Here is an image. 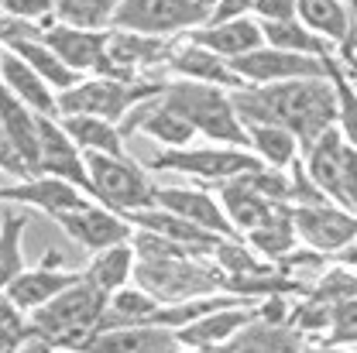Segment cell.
I'll list each match as a JSON object with an SVG mask.
<instances>
[{
  "label": "cell",
  "mask_w": 357,
  "mask_h": 353,
  "mask_svg": "<svg viewBox=\"0 0 357 353\" xmlns=\"http://www.w3.org/2000/svg\"><path fill=\"white\" fill-rule=\"evenodd\" d=\"M237 117L278 124L296 134L299 148L306 151L323 131L337 127V93L333 83L323 79H289V83H268V86L230 89Z\"/></svg>",
  "instance_id": "6da1fadb"
},
{
  "label": "cell",
  "mask_w": 357,
  "mask_h": 353,
  "mask_svg": "<svg viewBox=\"0 0 357 353\" xmlns=\"http://www.w3.org/2000/svg\"><path fill=\"white\" fill-rule=\"evenodd\" d=\"M162 103L169 110H176L182 120H189L192 131L199 137H206L210 144L248 148V131H244V120L234 110L230 89L210 86V83H192V79H176V83L165 86Z\"/></svg>",
  "instance_id": "7a4b0ae2"
},
{
  "label": "cell",
  "mask_w": 357,
  "mask_h": 353,
  "mask_svg": "<svg viewBox=\"0 0 357 353\" xmlns=\"http://www.w3.org/2000/svg\"><path fill=\"white\" fill-rule=\"evenodd\" d=\"M169 79H141V76H83L76 86L55 93L59 100V117L62 113H86V117H103L110 124H121L137 103L162 96Z\"/></svg>",
  "instance_id": "3957f363"
},
{
  "label": "cell",
  "mask_w": 357,
  "mask_h": 353,
  "mask_svg": "<svg viewBox=\"0 0 357 353\" xmlns=\"http://www.w3.org/2000/svg\"><path fill=\"white\" fill-rule=\"evenodd\" d=\"M107 299H110L107 292H100L96 285H89L86 278L79 274L76 285H69L66 292H59L48 306L35 309L28 315V322L52 347L76 350L89 333L100 326L103 309H107Z\"/></svg>",
  "instance_id": "277c9868"
},
{
  "label": "cell",
  "mask_w": 357,
  "mask_h": 353,
  "mask_svg": "<svg viewBox=\"0 0 357 353\" xmlns=\"http://www.w3.org/2000/svg\"><path fill=\"white\" fill-rule=\"evenodd\" d=\"M134 281L155 295L162 306L196 299V295H213L223 288L220 267L206 254H165V258H137Z\"/></svg>",
  "instance_id": "5b68a950"
},
{
  "label": "cell",
  "mask_w": 357,
  "mask_h": 353,
  "mask_svg": "<svg viewBox=\"0 0 357 353\" xmlns=\"http://www.w3.org/2000/svg\"><path fill=\"white\" fill-rule=\"evenodd\" d=\"M89 168V196L114 210V213H134L155 206L158 185L144 175L141 165H134L128 155H86Z\"/></svg>",
  "instance_id": "8992f818"
},
{
  "label": "cell",
  "mask_w": 357,
  "mask_h": 353,
  "mask_svg": "<svg viewBox=\"0 0 357 353\" xmlns=\"http://www.w3.org/2000/svg\"><path fill=\"white\" fill-rule=\"evenodd\" d=\"M265 162L248 151V148H234V144H206V148H162L148 158L151 172H178V175L199 178V182H213L220 185L227 178H237L244 172L261 168Z\"/></svg>",
  "instance_id": "52a82bcc"
},
{
  "label": "cell",
  "mask_w": 357,
  "mask_h": 353,
  "mask_svg": "<svg viewBox=\"0 0 357 353\" xmlns=\"http://www.w3.org/2000/svg\"><path fill=\"white\" fill-rule=\"evenodd\" d=\"M213 14V0H121L110 28L176 38L203 28Z\"/></svg>",
  "instance_id": "ba28073f"
},
{
  "label": "cell",
  "mask_w": 357,
  "mask_h": 353,
  "mask_svg": "<svg viewBox=\"0 0 357 353\" xmlns=\"http://www.w3.org/2000/svg\"><path fill=\"white\" fill-rule=\"evenodd\" d=\"M234 72L248 83V86H268V83H289V79H323L326 76V62L316 55H296V52H282L275 45H258L248 55L230 58Z\"/></svg>",
  "instance_id": "9c48e42d"
},
{
  "label": "cell",
  "mask_w": 357,
  "mask_h": 353,
  "mask_svg": "<svg viewBox=\"0 0 357 353\" xmlns=\"http://www.w3.org/2000/svg\"><path fill=\"white\" fill-rule=\"evenodd\" d=\"M292 223L299 244L316 254H340L357 240V217L337 203L292 206Z\"/></svg>",
  "instance_id": "30bf717a"
},
{
  "label": "cell",
  "mask_w": 357,
  "mask_h": 353,
  "mask_svg": "<svg viewBox=\"0 0 357 353\" xmlns=\"http://www.w3.org/2000/svg\"><path fill=\"white\" fill-rule=\"evenodd\" d=\"M42 38L73 72L79 76H114L110 55H107V31H93V28H69V24H48L38 31Z\"/></svg>",
  "instance_id": "8fae6325"
},
{
  "label": "cell",
  "mask_w": 357,
  "mask_h": 353,
  "mask_svg": "<svg viewBox=\"0 0 357 353\" xmlns=\"http://www.w3.org/2000/svg\"><path fill=\"white\" fill-rule=\"evenodd\" d=\"M35 175L62 178L89 196V168L86 155L76 148V141L66 134L59 117H38V165ZM93 199V196H89Z\"/></svg>",
  "instance_id": "7c38bea8"
},
{
  "label": "cell",
  "mask_w": 357,
  "mask_h": 353,
  "mask_svg": "<svg viewBox=\"0 0 357 353\" xmlns=\"http://www.w3.org/2000/svg\"><path fill=\"white\" fill-rule=\"evenodd\" d=\"M52 220L69 233V240H76L79 247H86L93 254L107 251L114 244H128L134 237V226L121 213H114V210H107V206H100L93 199L76 206V210H66V213L52 217Z\"/></svg>",
  "instance_id": "4fadbf2b"
},
{
  "label": "cell",
  "mask_w": 357,
  "mask_h": 353,
  "mask_svg": "<svg viewBox=\"0 0 357 353\" xmlns=\"http://www.w3.org/2000/svg\"><path fill=\"white\" fill-rule=\"evenodd\" d=\"M79 353H182L176 329L158 322H131L93 329L76 347Z\"/></svg>",
  "instance_id": "5bb4252c"
},
{
  "label": "cell",
  "mask_w": 357,
  "mask_h": 353,
  "mask_svg": "<svg viewBox=\"0 0 357 353\" xmlns=\"http://www.w3.org/2000/svg\"><path fill=\"white\" fill-rule=\"evenodd\" d=\"M76 281H79V271H66V267H62V258H59V251H48L42 265L24 267V271L10 281V288H7L3 295L24 312V315H31L35 309L48 306L59 292H66V288L76 285Z\"/></svg>",
  "instance_id": "9a60e30c"
},
{
  "label": "cell",
  "mask_w": 357,
  "mask_h": 353,
  "mask_svg": "<svg viewBox=\"0 0 357 353\" xmlns=\"http://www.w3.org/2000/svg\"><path fill=\"white\" fill-rule=\"evenodd\" d=\"M0 203H14V206H28V210H38L45 213L48 220L66 213V210H76L89 203V196L83 189L62 182V178H52V175H28L7 189H0ZM96 203V199H93Z\"/></svg>",
  "instance_id": "2e32d148"
},
{
  "label": "cell",
  "mask_w": 357,
  "mask_h": 353,
  "mask_svg": "<svg viewBox=\"0 0 357 353\" xmlns=\"http://www.w3.org/2000/svg\"><path fill=\"white\" fill-rule=\"evenodd\" d=\"M155 206H162V210L176 213L182 220L203 226V230L213 233V237H237L234 226H230V220H227V213H223L220 199H217L213 192H206V189H192V185H178V189L169 185V189H158Z\"/></svg>",
  "instance_id": "e0dca14e"
},
{
  "label": "cell",
  "mask_w": 357,
  "mask_h": 353,
  "mask_svg": "<svg viewBox=\"0 0 357 353\" xmlns=\"http://www.w3.org/2000/svg\"><path fill=\"white\" fill-rule=\"evenodd\" d=\"M172 48H176L172 38L137 35V31H121V28H110V38H107V55H110L114 76H128V79L141 76V69L169 65Z\"/></svg>",
  "instance_id": "ac0fdd59"
},
{
  "label": "cell",
  "mask_w": 357,
  "mask_h": 353,
  "mask_svg": "<svg viewBox=\"0 0 357 353\" xmlns=\"http://www.w3.org/2000/svg\"><path fill=\"white\" fill-rule=\"evenodd\" d=\"M185 38V35H182ZM169 69L176 72L178 79H192V83H210V86H223V89H244L248 83L234 72L230 58H223L217 52L203 48V45L189 42L176 45L172 55H169Z\"/></svg>",
  "instance_id": "d6986e66"
},
{
  "label": "cell",
  "mask_w": 357,
  "mask_h": 353,
  "mask_svg": "<svg viewBox=\"0 0 357 353\" xmlns=\"http://www.w3.org/2000/svg\"><path fill=\"white\" fill-rule=\"evenodd\" d=\"M217 199H220L223 213H227V220L234 226V233H241V237H248L251 230H258V226H265L285 203H271L265 199L261 192H255L244 175L237 178H227L217 185Z\"/></svg>",
  "instance_id": "ffe728a7"
},
{
  "label": "cell",
  "mask_w": 357,
  "mask_h": 353,
  "mask_svg": "<svg viewBox=\"0 0 357 353\" xmlns=\"http://www.w3.org/2000/svg\"><path fill=\"white\" fill-rule=\"evenodd\" d=\"M258 319V302H244V306H223V309L206 312L203 319L189 322L176 329L178 347L192 350V347H213V343H230L234 333H241L248 322Z\"/></svg>",
  "instance_id": "44dd1931"
},
{
  "label": "cell",
  "mask_w": 357,
  "mask_h": 353,
  "mask_svg": "<svg viewBox=\"0 0 357 353\" xmlns=\"http://www.w3.org/2000/svg\"><path fill=\"white\" fill-rule=\"evenodd\" d=\"M185 38L203 45V48H210V52H217L223 58H237V55H248V52H255L258 45H265L261 21L251 17V14H244V17H227V21H206L203 28L189 31Z\"/></svg>",
  "instance_id": "7402d4cb"
},
{
  "label": "cell",
  "mask_w": 357,
  "mask_h": 353,
  "mask_svg": "<svg viewBox=\"0 0 357 353\" xmlns=\"http://www.w3.org/2000/svg\"><path fill=\"white\" fill-rule=\"evenodd\" d=\"M0 79L7 83V89H10L28 110H35L38 117H59L55 89L48 86L21 55H14L10 48H0Z\"/></svg>",
  "instance_id": "603a6c76"
},
{
  "label": "cell",
  "mask_w": 357,
  "mask_h": 353,
  "mask_svg": "<svg viewBox=\"0 0 357 353\" xmlns=\"http://www.w3.org/2000/svg\"><path fill=\"white\" fill-rule=\"evenodd\" d=\"M124 220L131 223L134 230L158 233V237H165V240H176V244H182V247H192V251H199V254H213L217 240H223V237H213V233H206L203 226L182 220V217L169 213V210H162V206H148V210H134V213H124Z\"/></svg>",
  "instance_id": "cb8c5ba5"
},
{
  "label": "cell",
  "mask_w": 357,
  "mask_h": 353,
  "mask_svg": "<svg viewBox=\"0 0 357 353\" xmlns=\"http://www.w3.org/2000/svg\"><path fill=\"white\" fill-rule=\"evenodd\" d=\"M344 134L340 127H330V131H323L316 141H312L310 148L303 151V168H306V175L312 178V185L319 189V192H326L337 206H340V165H344Z\"/></svg>",
  "instance_id": "d4e9b609"
},
{
  "label": "cell",
  "mask_w": 357,
  "mask_h": 353,
  "mask_svg": "<svg viewBox=\"0 0 357 353\" xmlns=\"http://www.w3.org/2000/svg\"><path fill=\"white\" fill-rule=\"evenodd\" d=\"M296 17L337 48L357 38V17L344 0H296Z\"/></svg>",
  "instance_id": "484cf974"
},
{
  "label": "cell",
  "mask_w": 357,
  "mask_h": 353,
  "mask_svg": "<svg viewBox=\"0 0 357 353\" xmlns=\"http://www.w3.org/2000/svg\"><path fill=\"white\" fill-rule=\"evenodd\" d=\"M306 343H310L306 333H299L292 322H265V319L248 322L230 340L234 353H303Z\"/></svg>",
  "instance_id": "4316f807"
},
{
  "label": "cell",
  "mask_w": 357,
  "mask_h": 353,
  "mask_svg": "<svg viewBox=\"0 0 357 353\" xmlns=\"http://www.w3.org/2000/svg\"><path fill=\"white\" fill-rule=\"evenodd\" d=\"M42 31V28H38ZM38 31H28V35H14V38H7V45L3 48H10L14 55H21L38 76H42L48 86L55 89V93H62V89H69V86H76L83 76L79 72H73L48 45L38 38Z\"/></svg>",
  "instance_id": "83f0119b"
},
{
  "label": "cell",
  "mask_w": 357,
  "mask_h": 353,
  "mask_svg": "<svg viewBox=\"0 0 357 353\" xmlns=\"http://www.w3.org/2000/svg\"><path fill=\"white\" fill-rule=\"evenodd\" d=\"M59 124L66 134L76 141V148L83 155H128L124 151V134L117 124L103 120V117H86V113H62Z\"/></svg>",
  "instance_id": "f1b7e54d"
},
{
  "label": "cell",
  "mask_w": 357,
  "mask_h": 353,
  "mask_svg": "<svg viewBox=\"0 0 357 353\" xmlns=\"http://www.w3.org/2000/svg\"><path fill=\"white\" fill-rule=\"evenodd\" d=\"M134 265H137V254H134V244L128 240V244H114L107 251H96L79 274L89 285H96L100 292L110 295V292H117V288L134 281Z\"/></svg>",
  "instance_id": "f546056e"
},
{
  "label": "cell",
  "mask_w": 357,
  "mask_h": 353,
  "mask_svg": "<svg viewBox=\"0 0 357 353\" xmlns=\"http://www.w3.org/2000/svg\"><path fill=\"white\" fill-rule=\"evenodd\" d=\"M244 240H248V247H251L255 254H261L265 261L282 265L289 254H296V244H299V237H296V223H292V206L285 203L265 226L251 230Z\"/></svg>",
  "instance_id": "4dcf8cb0"
},
{
  "label": "cell",
  "mask_w": 357,
  "mask_h": 353,
  "mask_svg": "<svg viewBox=\"0 0 357 353\" xmlns=\"http://www.w3.org/2000/svg\"><path fill=\"white\" fill-rule=\"evenodd\" d=\"M244 131H248V148L265 162L268 168H289L296 158H299V141H296V134H289L285 127H278V124H258V120H248L244 124Z\"/></svg>",
  "instance_id": "1f68e13d"
},
{
  "label": "cell",
  "mask_w": 357,
  "mask_h": 353,
  "mask_svg": "<svg viewBox=\"0 0 357 353\" xmlns=\"http://www.w3.org/2000/svg\"><path fill=\"white\" fill-rule=\"evenodd\" d=\"M261 35H265V45H275L282 52L316 55V58L337 55V45L326 42L323 35H316L312 28H306L299 17H292V21H261Z\"/></svg>",
  "instance_id": "d6a6232c"
},
{
  "label": "cell",
  "mask_w": 357,
  "mask_h": 353,
  "mask_svg": "<svg viewBox=\"0 0 357 353\" xmlns=\"http://www.w3.org/2000/svg\"><path fill=\"white\" fill-rule=\"evenodd\" d=\"M158 299L148 295L141 285H124L117 292H110L107 299V309L96 329H107V326H131V322H151V315L158 312Z\"/></svg>",
  "instance_id": "836d02e7"
},
{
  "label": "cell",
  "mask_w": 357,
  "mask_h": 353,
  "mask_svg": "<svg viewBox=\"0 0 357 353\" xmlns=\"http://www.w3.org/2000/svg\"><path fill=\"white\" fill-rule=\"evenodd\" d=\"M121 0H52V17L69 28H93L107 31Z\"/></svg>",
  "instance_id": "e575fe53"
},
{
  "label": "cell",
  "mask_w": 357,
  "mask_h": 353,
  "mask_svg": "<svg viewBox=\"0 0 357 353\" xmlns=\"http://www.w3.org/2000/svg\"><path fill=\"white\" fill-rule=\"evenodd\" d=\"M24 230H28V217L24 213H3L0 217V295L24 271V254H21Z\"/></svg>",
  "instance_id": "d590c367"
},
{
  "label": "cell",
  "mask_w": 357,
  "mask_h": 353,
  "mask_svg": "<svg viewBox=\"0 0 357 353\" xmlns=\"http://www.w3.org/2000/svg\"><path fill=\"white\" fill-rule=\"evenodd\" d=\"M323 62H326V79L333 83V93H337V127L344 134V141L357 148V89L347 79L337 55H326Z\"/></svg>",
  "instance_id": "8d00e7d4"
},
{
  "label": "cell",
  "mask_w": 357,
  "mask_h": 353,
  "mask_svg": "<svg viewBox=\"0 0 357 353\" xmlns=\"http://www.w3.org/2000/svg\"><path fill=\"white\" fill-rule=\"evenodd\" d=\"M306 295L316 299V302H326V306H337V302H344V299H354L357 271L351 265H344V261L333 267H323V271H316V281L310 285Z\"/></svg>",
  "instance_id": "74e56055"
},
{
  "label": "cell",
  "mask_w": 357,
  "mask_h": 353,
  "mask_svg": "<svg viewBox=\"0 0 357 353\" xmlns=\"http://www.w3.org/2000/svg\"><path fill=\"white\" fill-rule=\"evenodd\" d=\"M35 329L28 315L17 309L7 295H0V353H17L24 340H31Z\"/></svg>",
  "instance_id": "f35d334b"
},
{
  "label": "cell",
  "mask_w": 357,
  "mask_h": 353,
  "mask_svg": "<svg viewBox=\"0 0 357 353\" xmlns=\"http://www.w3.org/2000/svg\"><path fill=\"white\" fill-rule=\"evenodd\" d=\"M323 343H344V347H354L357 343V295L333 306L330 333H326Z\"/></svg>",
  "instance_id": "ab89813d"
},
{
  "label": "cell",
  "mask_w": 357,
  "mask_h": 353,
  "mask_svg": "<svg viewBox=\"0 0 357 353\" xmlns=\"http://www.w3.org/2000/svg\"><path fill=\"white\" fill-rule=\"evenodd\" d=\"M0 14L7 21H52V0H0Z\"/></svg>",
  "instance_id": "60d3db41"
},
{
  "label": "cell",
  "mask_w": 357,
  "mask_h": 353,
  "mask_svg": "<svg viewBox=\"0 0 357 353\" xmlns=\"http://www.w3.org/2000/svg\"><path fill=\"white\" fill-rule=\"evenodd\" d=\"M340 206L357 217V148L344 144V165H340Z\"/></svg>",
  "instance_id": "b9f144b4"
},
{
  "label": "cell",
  "mask_w": 357,
  "mask_h": 353,
  "mask_svg": "<svg viewBox=\"0 0 357 353\" xmlns=\"http://www.w3.org/2000/svg\"><path fill=\"white\" fill-rule=\"evenodd\" d=\"M0 172H7V175H14V178H28L31 175L28 162L21 158L17 144L10 141V134H7V127H3V120H0Z\"/></svg>",
  "instance_id": "7bdbcfd3"
},
{
  "label": "cell",
  "mask_w": 357,
  "mask_h": 353,
  "mask_svg": "<svg viewBox=\"0 0 357 353\" xmlns=\"http://www.w3.org/2000/svg\"><path fill=\"white\" fill-rule=\"evenodd\" d=\"M251 14L258 21H292L296 17V0H255Z\"/></svg>",
  "instance_id": "ee69618b"
},
{
  "label": "cell",
  "mask_w": 357,
  "mask_h": 353,
  "mask_svg": "<svg viewBox=\"0 0 357 353\" xmlns=\"http://www.w3.org/2000/svg\"><path fill=\"white\" fill-rule=\"evenodd\" d=\"M255 10V0H213L210 21H227V17H244Z\"/></svg>",
  "instance_id": "f6af8a7d"
},
{
  "label": "cell",
  "mask_w": 357,
  "mask_h": 353,
  "mask_svg": "<svg viewBox=\"0 0 357 353\" xmlns=\"http://www.w3.org/2000/svg\"><path fill=\"white\" fill-rule=\"evenodd\" d=\"M28 31H38L35 24H24V21H7L3 14H0V48L7 45V38H14V35H28Z\"/></svg>",
  "instance_id": "bcb514c9"
},
{
  "label": "cell",
  "mask_w": 357,
  "mask_h": 353,
  "mask_svg": "<svg viewBox=\"0 0 357 353\" xmlns=\"http://www.w3.org/2000/svg\"><path fill=\"white\" fill-rule=\"evenodd\" d=\"M337 58H340V65H344L347 79H351V83H354V89H357V48H354V42L344 45V48L337 52Z\"/></svg>",
  "instance_id": "7dc6e473"
},
{
  "label": "cell",
  "mask_w": 357,
  "mask_h": 353,
  "mask_svg": "<svg viewBox=\"0 0 357 353\" xmlns=\"http://www.w3.org/2000/svg\"><path fill=\"white\" fill-rule=\"evenodd\" d=\"M303 353H357L354 347H344V343H306Z\"/></svg>",
  "instance_id": "c3c4849f"
},
{
  "label": "cell",
  "mask_w": 357,
  "mask_h": 353,
  "mask_svg": "<svg viewBox=\"0 0 357 353\" xmlns=\"http://www.w3.org/2000/svg\"><path fill=\"white\" fill-rule=\"evenodd\" d=\"M17 353H52V343H48V340H42V336L35 333L31 340H24V343H21V350H17Z\"/></svg>",
  "instance_id": "681fc988"
},
{
  "label": "cell",
  "mask_w": 357,
  "mask_h": 353,
  "mask_svg": "<svg viewBox=\"0 0 357 353\" xmlns=\"http://www.w3.org/2000/svg\"><path fill=\"white\" fill-rule=\"evenodd\" d=\"M182 353H234L230 343H213V347H192V350H182Z\"/></svg>",
  "instance_id": "f907efd6"
},
{
  "label": "cell",
  "mask_w": 357,
  "mask_h": 353,
  "mask_svg": "<svg viewBox=\"0 0 357 353\" xmlns=\"http://www.w3.org/2000/svg\"><path fill=\"white\" fill-rule=\"evenodd\" d=\"M337 258H340L344 265H351V267H354V271H357V240H354V244H351V247H347V251H340Z\"/></svg>",
  "instance_id": "816d5d0a"
},
{
  "label": "cell",
  "mask_w": 357,
  "mask_h": 353,
  "mask_svg": "<svg viewBox=\"0 0 357 353\" xmlns=\"http://www.w3.org/2000/svg\"><path fill=\"white\" fill-rule=\"evenodd\" d=\"M52 353H79V350H66V347H52Z\"/></svg>",
  "instance_id": "f5cc1de1"
},
{
  "label": "cell",
  "mask_w": 357,
  "mask_h": 353,
  "mask_svg": "<svg viewBox=\"0 0 357 353\" xmlns=\"http://www.w3.org/2000/svg\"><path fill=\"white\" fill-rule=\"evenodd\" d=\"M344 3H347V7L354 10V17H357V0H344Z\"/></svg>",
  "instance_id": "db71d44e"
},
{
  "label": "cell",
  "mask_w": 357,
  "mask_h": 353,
  "mask_svg": "<svg viewBox=\"0 0 357 353\" xmlns=\"http://www.w3.org/2000/svg\"><path fill=\"white\" fill-rule=\"evenodd\" d=\"M354 350H357V343H354Z\"/></svg>",
  "instance_id": "11a10c76"
}]
</instances>
